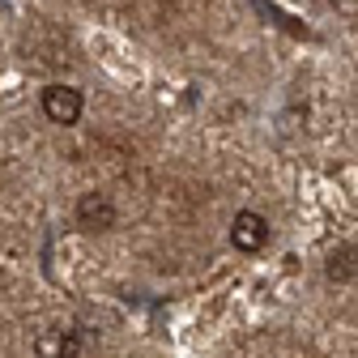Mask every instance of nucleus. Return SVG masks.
I'll return each instance as SVG.
<instances>
[{"instance_id": "f257e3e1", "label": "nucleus", "mask_w": 358, "mask_h": 358, "mask_svg": "<svg viewBox=\"0 0 358 358\" xmlns=\"http://www.w3.org/2000/svg\"><path fill=\"white\" fill-rule=\"evenodd\" d=\"M81 111H85V99H81V90H73V85H48L43 90V115H48L52 124H77L81 120Z\"/></svg>"}, {"instance_id": "f03ea898", "label": "nucleus", "mask_w": 358, "mask_h": 358, "mask_svg": "<svg viewBox=\"0 0 358 358\" xmlns=\"http://www.w3.org/2000/svg\"><path fill=\"white\" fill-rule=\"evenodd\" d=\"M77 227L81 231H111L115 227V201L107 192H81L77 196Z\"/></svg>"}, {"instance_id": "7ed1b4c3", "label": "nucleus", "mask_w": 358, "mask_h": 358, "mask_svg": "<svg viewBox=\"0 0 358 358\" xmlns=\"http://www.w3.org/2000/svg\"><path fill=\"white\" fill-rule=\"evenodd\" d=\"M231 243L239 252H260L268 243V222L256 213V209H239L235 222H231Z\"/></svg>"}, {"instance_id": "20e7f679", "label": "nucleus", "mask_w": 358, "mask_h": 358, "mask_svg": "<svg viewBox=\"0 0 358 358\" xmlns=\"http://www.w3.org/2000/svg\"><path fill=\"white\" fill-rule=\"evenodd\" d=\"M77 350H81L77 329L52 324V329H38L34 333V358H77Z\"/></svg>"}, {"instance_id": "39448f33", "label": "nucleus", "mask_w": 358, "mask_h": 358, "mask_svg": "<svg viewBox=\"0 0 358 358\" xmlns=\"http://www.w3.org/2000/svg\"><path fill=\"white\" fill-rule=\"evenodd\" d=\"M329 278H337V282L358 278V248H337L329 256Z\"/></svg>"}, {"instance_id": "423d86ee", "label": "nucleus", "mask_w": 358, "mask_h": 358, "mask_svg": "<svg viewBox=\"0 0 358 358\" xmlns=\"http://www.w3.org/2000/svg\"><path fill=\"white\" fill-rule=\"evenodd\" d=\"M329 5H350V0H329Z\"/></svg>"}]
</instances>
